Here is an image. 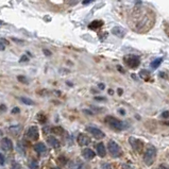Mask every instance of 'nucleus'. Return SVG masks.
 Wrapping results in <instances>:
<instances>
[{
  "label": "nucleus",
  "mask_w": 169,
  "mask_h": 169,
  "mask_svg": "<svg viewBox=\"0 0 169 169\" xmlns=\"http://www.w3.org/2000/svg\"><path fill=\"white\" fill-rule=\"evenodd\" d=\"M47 144L55 149H58L61 147L60 140H58V138H55V136H48V137H47Z\"/></svg>",
  "instance_id": "f8f14e48"
},
{
  "label": "nucleus",
  "mask_w": 169,
  "mask_h": 169,
  "mask_svg": "<svg viewBox=\"0 0 169 169\" xmlns=\"http://www.w3.org/2000/svg\"><path fill=\"white\" fill-rule=\"evenodd\" d=\"M0 42H2V43H3V44L5 45V46L9 44V43H8V40H4V38H1V40H0Z\"/></svg>",
  "instance_id": "79ce46f5"
},
{
  "label": "nucleus",
  "mask_w": 169,
  "mask_h": 169,
  "mask_svg": "<svg viewBox=\"0 0 169 169\" xmlns=\"http://www.w3.org/2000/svg\"><path fill=\"white\" fill-rule=\"evenodd\" d=\"M163 60L164 58H154V60L152 61V62L150 63V67H151V69H157V67H160V65L163 63Z\"/></svg>",
  "instance_id": "dca6fc26"
},
{
  "label": "nucleus",
  "mask_w": 169,
  "mask_h": 169,
  "mask_svg": "<svg viewBox=\"0 0 169 169\" xmlns=\"http://www.w3.org/2000/svg\"><path fill=\"white\" fill-rule=\"evenodd\" d=\"M117 69H118V70L120 71V72L125 73V69H123V68H122V67H121V66H117Z\"/></svg>",
  "instance_id": "a19ab883"
},
{
  "label": "nucleus",
  "mask_w": 169,
  "mask_h": 169,
  "mask_svg": "<svg viewBox=\"0 0 169 169\" xmlns=\"http://www.w3.org/2000/svg\"><path fill=\"white\" fill-rule=\"evenodd\" d=\"M138 76H139L142 79L148 80L149 78H150V71L146 70V69H142V70L139 71V73H138Z\"/></svg>",
  "instance_id": "a211bd4d"
},
{
  "label": "nucleus",
  "mask_w": 169,
  "mask_h": 169,
  "mask_svg": "<svg viewBox=\"0 0 169 169\" xmlns=\"http://www.w3.org/2000/svg\"><path fill=\"white\" fill-rule=\"evenodd\" d=\"M50 131L52 132L53 134H55V135H61L62 133H64V129H63L62 127H60V125H56V127L51 128Z\"/></svg>",
  "instance_id": "6ab92c4d"
},
{
  "label": "nucleus",
  "mask_w": 169,
  "mask_h": 169,
  "mask_svg": "<svg viewBox=\"0 0 169 169\" xmlns=\"http://www.w3.org/2000/svg\"><path fill=\"white\" fill-rule=\"evenodd\" d=\"M17 152H19V154H21V155H25V148H23L21 143H18V144H17Z\"/></svg>",
  "instance_id": "5701e85b"
},
{
  "label": "nucleus",
  "mask_w": 169,
  "mask_h": 169,
  "mask_svg": "<svg viewBox=\"0 0 169 169\" xmlns=\"http://www.w3.org/2000/svg\"><path fill=\"white\" fill-rule=\"evenodd\" d=\"M87 165L80 160H76L69 163V169H87Z\"/></svg>",
  "instance_id": "6e6552de"
},
{
  "label": "nucleus",
  "mask_w": 169,
  "mask_h": 169,
  "mask_svg": "<svg viewBox=\"0 0 169 169\" xmlns=\"http://www.w3.org/2000/svg\"><path fill=\"white\" fill-rule=\"evenodd\" d=\"M123 61H125V65H127L129 68H132V69L137 68V67L140 65V58H139V56H137V55H125V58H123Z\"/></svg>",
  "instance_id": "7ed1b4c3"
},
{
  "label": "nucleus",
  "mask_w": 169,
  "mask_h": 169,
  "mask_svg": "<svg viewBox=\"0 0 169 169\" xmlns=\"http://www.w3.org/2000/svg\"><path fill=\"white\" fill-rule=\"evenodd\" d=\"M117 93H118L119 96H121V95L123 94V90L122 88H118V90H117Z\"/></svg>",
  "instance_id": "ea45409f"
},
{
  "label": "nucleus",
  "mask_w": 169,
  "mask_h": 169,
  "mask_svg": "<svg viewBox=\"0 0 169 169\" xmlns=\"http://www.w3.org/2000/svg\"><path fill=\"white\" fill-rule=\"evenodd\" d=\"M95 100L96 101H107L105 97H95Z\"/></svg>",
  "instance_id": "c756f323"
},
{
  "label": "nucleus",
  "mask_w": 169,
  "mask_h": 169,
  "mask_svg": "<svg viewBox=\"0 0 169 169\" xmlns=\"http://www.w3.org/2000/svg\"><path fill=\"white\" fill-rule=\"evenodd\" d=\"M1 147L5 151H12L13 150V143L10 138L4 137L1 139Z\"/></svg>",
  "instance_id": "9d476101"
},
{
  "label": "nucleus",
  "mask_w": 169,
  "mask_h": 169,
  "mask_svg": "<svg viewBox=\"0 0 169 169\" xmlns=\"http://www.w3.org/2000/svg\"><path fill=\"white\" fill-rule=\"evenodd\" d=\"M168 116H169V113H168L167 110H166V111H164V112L161 114V117H162L163 119H168Z\"/></svg>",
  "instance_id": "c85d7f7f"
},
{
  "label": "nucleus",
  "mask_w": 169,
  "mask_h": 169,
  "mask_svg": "<svg viewBox=\"0 0 169 169\" xmlns=\"http://www.w3.org/2000/svg\"><path fill=\"white\" fill-rule=\"evenodd\" d=\"M0 164H1V165L4 164V157L2 154H0Z\"/></svg>",
  "instance_id": "4c0bfd02"
},
{
  "label": "nucleus",
  "mask_w": 169,
  "mask_h": 169,
  "mask_svg": "<svg viewBox=\"0 0 169 169\" xmlns=\"http://www.w3.org/2000/svg\"><path fill=\"white\" fill-rule=\"evenodd\" d=\"M109 94H110V95H113V94H114V92H113V90H109Z\"/></svg>",
  "instance_id": "49530a36"
},
{
  "label": "nucleus",
  "mask_w": 169,
  "mask_h": 169,
  "mask_svg": "<svg viewBox=\"0 0 169 169\" xmlns=\"http://www.w3.org/2000/svg\"><path fill=\"white\" fill-rule=\"evenodd\" d=\"M102 25H103V21H101V20H95V21H93V23L90 25V29L95 30V29H97V28H100Z\"/></svg>",
  "instance_id": "aec40b11"
},
{
  "label": "nucleus",
  "mask_w": 169,
  "mask_h": 169,
  "mask_svg": "<svg viewBox=\"0 0 169 169\" xmlns=\"http://www.w3.org/2000/svg\"><path fill=\"white\" fill-rule=\"evenodd\" d=\"M1 135H2V132H1V131H0V137H1Z\"/></svg>",
  "instance_id": "8fccbe9b"
},
{
  "label": "nucleus",
  "mask_w": 169,
  "mask_h": 169,
  "mask_svg": "<svg viewBox=\"0 0 169 169\" xmlns=\"http://www.w3.org/2000/svg\"><path fill=\"white\" fill-rule=\"evenodd\" d=\"M77 142L80 146H87V145L90 144V138L88 137L86 134L84 133H80L77 137Z\"/></svg>",
  "instance_id": "1a4fd4ad"
},
{
  "label": "nucleus",
  "mask_w": 169,
  "mask_h": 169,
  "mask_svg": "<svg viewBox=\"0 0 169 169\" xmlns=\"http://www.w3.org/2000/svg\"><path fill=\"white\" fill-rule=\"evenodd\" d=\"M29 61V58H28L27 55H21V58H19V63H23V62H28Z\"/></svg>",
  "instance_id": "bb28decb"
},
{
  "label": "nucleus",
  "mask_w": 169,
  "mask_h": 169,
  "mask_svg": "<svg viewBox=\"0 0 169 169\" xmlns=\"http://www.w3.org/2000/svg\"><path fill=\"white\" fill-rule=\"evenodd\" d=\"M20 101L25 104L28 105H34V101L30 98H27V97H20Z\"/></svg>",
  "instance_id": "412c9836"
},
{
  "label": "nucleus",
  "mask_w": 169,
  "mask_h": 169,
  "mask_svg": "<svg viewBox=\"0 0 169 169\" xmlns=\"http://www.w3.org/2000/svg\"><path fill=\"white\" fill-rule=\"evenodd\" d=\"M19 112H20L19 107H14V109L12 110V114H18Z\"/></svg>",
  "instance_id": "2f4dec72"
},
{
  "label": "nucleus",
  "mask_w": 169,
  "mask_h": 169,
  "mask_svg": "<svg viewBox=\"0 0 169 169\" xmlns=\"http://www.w3.org/2000/svg\"><path fill=\"white\" fill-rule=\"evenodd\" d=\"M86 131H87L88 133L92 134V135L94 136L95 138H97V139H102V138H104V136H105L104 132H102L100 129H98V128L93 127V125H88V127H86Z\"/></svg>",
  "instance_id": "423d86ee"
},
{
  "label": "nucleus",
  "mask_w": 169,
  "mask_h": 169,
  "mask_svg": "<svg viewBox=\"0 0 169 169\" xmlns=\"http://www.w3.org/2000/svg\"><path fill=\"white\" fill-rule=\"evenodd\" d=\"M112 34H114L115 36H117V37H125V30L123 29L122 27H119V26H116V27H114L112 29Z\"/></svg>",
  "instance_id": "ddd939ff"
},
{
  "label": "nucleus",
  "mask_w": 169,
  "mask_h": 169,
  "mask_svg": "<svg viewBox=\"0 0 169 169\" xmlns=\"http://www.w3.org/2000/svg\"><path fill=\"white\" fill-rule=\"evenodd\" d=\"M102 169H112V167H111V165H109V164H103Z\"/></svg>",
  "instance_id": "f704fd0d"
},
{
  "label": "nucleus",
  "mask_w": 169,
  "mask_h": 169,
  "mask_svg": "<svg viewBox=\"0 0 169 169\" xmlns=\"http://www.w3.org/2000/svg\"><path fill=\"white\" fill-rule=\"evenodd\" d=\"M92 92H93V94H96V93L98 92V90H92Z\"/></svg>",
  "instance_id": "de8ad7c7"
},
{
  "label": "nucleus",
  "mask_w": 169,
  "mask_h": 169,
  "mask_svg": "<svg viewBox=\"0 0 169 169\" xmlns=\"http://www.w3.org/2000/svg\"><path fill=\"white\" fill-rule=\"evenodd\" d=\"M98 88H99V90H103L105 88V85L103 83H99L98 84Z\"/></svg>",
  "instance_id": "72a5a7b5"
},
{
  "label": "nucleus",
  "mask_w": 169,
  "mask_h": 169,
  "mask_svg": "<svg viewBox=\"0 0 169 169\" xmlns=\"http://www.w3.org/2000/svg\"><path fill=\"white\" fill-rule=\"evenodd\" d=\"M12 40H14L15 43H19V44H23V40H19V38L12 37Z\"/></svg>",
  "instance_id": "7c9ffc66"
},
{
  "label": "nucleus",
  "mask_w": 169,
  "mask_h": 169,
  "mask_svg": "<svg viewBox=\"0 0 169 169\" xmlns=\"http://www.w3.org/2000/svg\"><path fill=\"white\" fill-rule=\"evenodd\" d=\"M29 168L30 169H38L40 168V165H38L37 161H35V160H30L29 161Z\"/></svg>",
  "instance_id": "4be33fe9"
},
{
  "label": "nucleus",
  "mask_w": 169,
  "mask_h": 169,
  "mask_svg": "<svg viewBox=\"0 0 169 169\" xmlns=\"http://www.w3.org/2000/svg\"><path fill=\"white\" fill-rule=\"evenodd\" d=\"M105 123H107L109 127H111L112 129L116 130V131H122L125 129V122H122L119 119L115 118L114 116H107L105 117Z\"/></svg>",
  "instance_id": "f03ea898"
},
{
  "label": "nucleus",
  "mask_w": 169,
  "mask_h": 169,
  "mask_svg": "<svg viewBox=\"0 0 169 169\" xmlns=\"http://www.w3.org/2000/svg\"><path fill=\"white\" fill-rule=\"evenodd\" d=\"M118 112H119V114H121V115H125V112L123 111V109H120Z\"/></svg>",
  "instance_id": "c03bdc74"
},
{
  "label": "nucleus",
  "mask_w": 169,
  "mask_h": 169,
  "mask_svg": "<svg viewBox=\"0 0 169 169\" xmlns=\"http://www.w3.org/2000/svg\"><path fill=\"white\" fill-rule=\"evenodd\" d=\"M129 143H130V145H131L132 149H133L136 153L140 154V153L144 151L145 145H144V142H143V140L138 139V138H135V137H130Z\"/></svg>",
  "instance_id": "20e7f679"
},
{
  "label": "nucleus",
  "mask_w": 169,
  "mask_h": 169,
  "mask_svg": "<svg viewBox=\"0 0 169 169\" xmlns=\"http://www.w3.org/2000/svg\"><path fill=\"white\" fill-rule=\"evenodd\" d=\"M157 159V148L152 145H148L144 154V163L147 166H151Z\"/></svg>",
  "instance_id": "f257e3e1"
},
{
  "label": "nucleus",
  "mask_w": 169,
  "mask_h": 169,
  "mask_svg": "<svg viewBox=\"0 0 169 169\" xmlns=\"http://www.w3.org/2000/svg\"><path fill=\"white\" fill-rule=\"evenodd\" d=\"M9 131H10L14 136H17L21 131V125H12V127L9 129Z\"/></svg>",
  "instance_id": "f3484780"
},
{
  "label": "nucleus",
  "mask_w": 169,
  "mask_h": 169,
  "mask_svg": "<svg viewBox=\"0 0 169 169\" xmlns=\"http://www.w3.org/2000/svg\"><path fill=\"white\" fill-rule=\"evenodd\" d=\"M122 169H133V167H132V166H130V165H128V164H123Z\"/></svg>",
  "instance_id": "473e14b6"
},
{
  "label": "nucleus",
  "mask_w": 169,
  "mask_h": 169,
  "mask_svg": "<svg viewBox=\"0 0 169 169\" xmlns=\"http://www.w3.org/2000/svg\"><path fill=\"white\" fill-rule=\"evenodd\" d=\"M51 169H61V168H60V167H52Z\"/></svg>",
  "instance_id": "09e8293b"
},
{
  "label": "nucleus",
  "mask_w": 169,
  "mask_h": 169,
  "mask_svg": "<svg viewBox=\"0 0 169 169\" xmlns=\"http://www.w3.org/2000/svg\"><path fill=\"white\" fill-rule=\"evenodd\" d=\"M82 155H83V157L85 160L90 161V160H93L95 157V152L92 150V149L85 148V149H83V150H82Z\"/></svg>",
  "instance_id": "4468645a"
},
{
  "label": "nucleus",
  "mask_w": 169,
  "mask_h": 169,
  "mask_svg": "<svg viewBox=\"0 0 169 169\" xmlns=\"http://www.w3.org/2000/svg\"><path fill=\"white\" fill-rule=\"evenodd\" d=\"M0 50H1V51L5 50V45H4L2 42H0Z\"/></svg>",
  "instance_id": "c9c22d12"
},
{
  "label": "nucleus",
  "mask_w": 169,
  "mask_h": 169,
  "mask_svg": "<svg viewBox=\"0 0 169 169\" xmlns=\"http://www.w3.org/2000/svg\"><path fill=\"white\" fill-rule=\"evenodd\" d=\"M34 149H35L36 152L40 155H46L47 152H48V149H47L46 145L43 144V143H38V144H36L35 146H34Z\"/></svg>",
  "instance_id": "9b49d317"
},
{
  "label": "nucleus",
  "mask_w": 169,
  "mask_h": 169,
  "mask_svg": "<svg viewBox=\"0 0 169 169\" xmlns=\"http://www.w3.org/2000/svg\"><path fill=\"white\" fill-rule=\"evenodd\" d=\"M90 3H92V1H83V2H82V4H83V5H87V4H90Z\"/></svg>",
  "instance_id": "37998d69"
},
{
  "label": "nucleus",
  "mask_w": 169,
  "mask_h": 169,
  "mask_svg": "<svg viewBox=\"0 0 169 169\" xmlns=\"http://www.w3.org/2000/svg\"><path fill=\"white\" fill-rule=\"evenodd\" d=\"M17 80H18L19 82H21V83H23V84L29 83V81H28V79L25 77V76H18V77H17Z\"/></svg>",
  "instance_id": "b1692460"
},
{
  "label": "nucleus",
  "mask_w": 169,
  "mask_h": 169,
  "mask_svg": "<svg viewBox=\"0 0 169 169\" xmlns=\"http://www.w3.org/2000/svg\"><path fill=\"white\" fill-rule=\"evenodd\" d=\"M67 161H68V160H67L65 157H63V155H62V157H58V163H60L61 165H66V164H67Z\"/></svg>",
  "instance_id": "393cba45"
},
{
  "label": "nucleus",
  "mask_w": 169,
  "mask_h": 169,
  "mask_svg": "<svg viewBox=\"0 0 169 169\" xmlns=\"http://www.w3.org/2000/svg\"><path fill=\"white\" fill-rule=\"evenodd\" d=\"M107 149H109V152L110 154L112 155L113 157H120L121 154V149L119 147V145L117 144L115 140L111 139L107 144Z\"/></svg>",
  "instance_id": "39448f33"
},
{
  "label": "nucleus",
  "mask_w": 169,
  "mask_h": 169,
  "mask_svg": "<svg viewBox=\"0 0 169 169\" xmlns=\"http://www.w3.org/2000/svg\"><path fill=\"white\" fill-rule=\"evenodd\" d=\"M1 23H2V21H1V20H0V25H1Z\"/></svg>",
  "instance_id": "3c124183"
},
{
  "label": "nucleus",
  "mask_w": 169,
  "mask_h": 169,
  "mask_svg": "<svg viewBox=\"0 0 169 169\" xmlns=\"http://www.w3.org/2000/svg\"><path fill=\"white\" fill-rule=\"evenodd\" d=\"M43 52H44V55H51V52L50 51L48 50V49H44V50H43Z\"/></svg>",
  "instance_id": "e433bc0d"
},
{
  "label": "nucleus",
  "mask_w": 169,
  "mask_h": 169,
  "mask_svg": "<svg viewBox=\"0 0 169 169\" xmlns=\"http://www.w3.org/2000/svg\"><path fill=\"white\" fill-rule=\"evenodd\" d=\"M12 169H23L20 164H18L17 162H13L12 164Z\"/></svg>",
  "instance_id": "a878e982"
},
{
  "label": "nucleus",
  "mask_w": 169,
  "mask_h": 169,
  "mask_svg": "<svg viewBox=\"0 0 169 169\" xmlns=\"http://www.w3.org/2000/svg\"><path fill=\"white\" fill-rule=\"evenodd\" d=\"M27 136L32 140L38 139V137H40V132H38L37 127H35V125H31V127L28 129Z\"/></svg>",
  "instance_id": "0eeeda50"
},
{
  "label": "nucleus",
  "mask_w": 169,
  "mask_h": 169,
  "mask_svg": "<svg viewBox=\"0 0 169 169\" xmlns=\"http://www.w3.org/2000/svg\"><path fill=\"white\" fill-rule=\"evenodd\" d=\"M97 152H98V155L101 157H104L105 154H107V151H105V147L103 145V143H99L97 144Z\"/></svg>",
  "instance_id": "2eb2a0df"
},
{
  "label": "nucleus",
  "mask_w": 169,
  "mask_h": 169,
  "mask_svg": "<svg viewBox=\"0 0 169 169\" xmlns=\"http://www.w3.org/2000/svg\"><path fill=\"white\" fill-rule=\"evenodd\" d=\"M37 117H40V118H38V121H40V123H43V122L46 121V116H45V115L43 116V114H38Z\"/></svg>",
  "instance_id": "cd10ccee"
},
{
  "label": "nucleus",
  "mask_w": 169,
  "mask_h": 169,
  "mask_svg": "<svg viewBox=\"0 0 169 169\" xmlns=\"http://www.w3.org/2000/svg\"><path fill=\"white\" fill-rule=\"evenodd\" d=\"M160 169H167V167H166V166H164V165H161V166H160Z\"/></svg>",
  "instance_id": "a18cd8bd"
},
{
  "label": "nucleus",
  "mask_w": 169,
  "mask_h": 169,
  "mask_svg": "<svg viewBox=\"0 0 169 169\" xmlns=\"http://www.w3.org/2000/svg\"><path fill=\"white\" fill-rule=\"evenodd\" d=\"M0 111H2V112H5V111H6V107H5V105H4V104H1V105H0Z\"/></svg>",
  "instance_id": "58836bf2"
}]
</instances>
